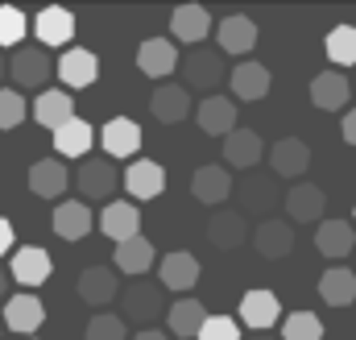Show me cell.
I'll use <instances>...</instances> for the list:
<instances>
[{
    "instance_id": "6da1fadb",
    "label": "cell",
    "mask_w": 356,
    "mask_h": 340,
    "mask_svg": "<svg viewBox=\"0 0 356 340\" xmlns=\"http://www.w3.org/2000/svg\"><path fill=\"white\" fill-rule=\"evenodd\" d=\"M178 71H182V87L191 91H211V87H220V79L228 75L224 71V54L220 50H207V46H195V50H186V59L178 63Z\"/></svg>"
},
{
    "instance_id": "7a4b0ae2",
    "label": "cell",
    "mask_w": 356,
    "mask_h": 340,
    "mask_svg": "<svg viewBox=\"0 0 356 340\" xmlns=\"http://www.w3.org/2000/svg\"><path fill=\"white\" fill-rule=\"evenodd\" d=\"M42 324H46V303H42L33 291L4 299V328H8V332H21V340H33V332H38Z\"/></svg>"
},
{
    "instance_id": "3957f363",
    "label": "cell",
    "mask_w": 356,
    "mask_h": 340,
    "mask_svg": "<svg viewBox=\"0 0 356 340\" xmlns=\"http://www.w3.org/2000/svg\"><path fill=\"white\" fill-rule=\"evenodd\" d=\"M178 46L170 38H145L141 46H137V67H141V75H149V79H158V84H166L170 75L178 71Z\"/></svg>"
},
{
    "instance_id": "277c9868",
    "label": "cell",
    "mask_w": 356,
    "mask_h": 340,
    "mask_svg": "<svg viewBox=\"0 0 356 340\" xmlns=\"http://www.w3.org/2000/svg\"><path fill=\"white\" fill-rule=\"evenodd\" d=\"M8 75L17 87H46V79L54 75V63L42 46H21V50H13Z\"/></svg>"
},
{
    "instance_id": "5b68a950",
    "label": "cell",
    "mask_w": 356,
    "mask_h": 340,
    "mask_svg": "<svg viewBox=\"0 0 356 340\" xmlns=\"http://www.w3.org/2000/svg\"><path fill=\"white\" fill-rule=\"evenodd\" d=\"M50 274H54V261H50V254H46L42 245H21V249L13 254V261H8V278L21 282L25 291L42 286Z\"/></svg>"
},
{
    "instance_id": "8992f818",
    "label": "cell",
    "mask_w": 356,
    "mask_h": 340,
    "mask_svg": "<svg viewBox=\"0 0 356 340\" xmlns=\"http://www.w3.org/2000/svg\"><path fill=\"white\" fill-rule=\"evenodd\" d=\"M54 71H58V79H63L67 91H79V87H91L99 79V59H95V50L71 46V50H63V59L54 63Z\"/></svg>"
},
{
    "instance_id": "52a82bcc",
    "label": "cell",
    "mask_w": 356,
    "mask_h": 340,
    "mask_svg": "<svg viewBox=\"0 0 356 340\" xmlns=\"http://www.w3.org/2000/svg\"><path fill=\"white\" fill-rule=\"evenodd\" d=\"M282 203H286V216H290L294 224H323L327 195H323L315 183H294V187L282 195Z\"/></svg>"
},
{
    "instance_id": "ba28073f",
    "label": "cell",
    "mask_w": 356,
    "mask_h": 340,
    "mask_svg": "<svg viewBox=\"0 0 356 340\" xmlns=\"http://www.w3.org/2000/svg\"><path fill=\"white\" fill-rule=\"evenodd\" d=\"M99 233H104L108 241H116V245L141 237V208L129 203V199H112V203L99 212Z\"/></svg>"
},
{
    "instance_id": "9c48e42d",
    "label": "cell",
    "mask_w": 356,
    "mask_h": 340,
    "mask_svg": "<svg viewBox=\"0 0 356 340\" xmlns=\"http://www.w3.org/2000/svg\"><path fill=\"white\" fill-rule=\"evenodd\" d=\"M166 299H162V282H133L120 299V311L124 320H137V324H154L162 316Z\"/></svg>"
},
{
    "instance_id": "30bf717a",
    "label": "cell",
    "mask_w": 356,
    "mask_h": 340,
    "mask_svg": "<svg viewBox=\"0 0 356 340\" xmlns=\"http://www.w3.org/2000/svg\"><path fill=\"white\" fill-rule=\"evenodd\" d=\"M120 170L112 167V158H88L79 174H75V187L83 191V199H108L116 187H120Z\"/></svg>"
},
{
    "instance_id": "8fae6325",
    "label": "cell",
    "mask_w": 356,
    "mask_h": 340,
    "mask_svg": "<svg viewBox=\"0 0 356 340\" xmlns=\"http://www.w3.org/2000/svg\"><path fill=\"white\" fill-rule=\"evenodd\" d=\"M311 167V146L302 137H282L269 146V170L277 178H302Z\"/></svg>"
},
{
    "instance_id": "7c38bea8",
    "label": "cell",
    "mask_w": 356,
    "mask_h": 340,
    "mask_svg": "<svg viewBox=\"0 0 356 340\" xmlns=\"http://www.w3.org/2000/svg\"><path fill=\"white\" fill-rule=\"evenodd\" d=\"M232 191H236V183H232L228 167H199L191 174V195H195L203 208H220Z\"/></svg>"
},
{
    "instance_id": "4fadbf2b",
    "label": "cell",
    "mask_w": 356,
    "mask_h": 340,
    "mask_svg": "<svg viewBox=\"0 0 356 340\" xmlns=\"http://www.w3.org/2000/svg\"><path fill=\"white\" fill-rule=\"evenodd\" d=\"M170 33H175V42L191 46V50L203 46V38L211 33V13L203 4H178L170 13Z\"/></svg>"
},
{
    "instance_id": "5bb4252c",
    "label": "cell",
    "mask_w": 356,
    "mask_h": 340,
    "mask_svg": "<svg viewBox=\"0 0 356 340\" xmlns=\"http://www.w3.org/2000/svg\"><path fill=\"white\" fill-rule=\"evenodd\" d=\"M120 183H124V191L133 199H158L166 191V170H162V162H154V158H137V162H129Z\"/></svg>"
},
{
    "instance_id": "9a60e30c",
    "label": "cell",
    "mask_w": 356,
    "mask_h": 340,
    "mask_svg": "<svg viewBox=\"0 0 356 340\" xmlns=\"http://www.w3.org/2000/svg\"><path fill=\"white\" fill-rule=\"evenodd\" d=\"M282 320V303H277V295L273 291H245V299H241V324L245 328H253V332H269L273 324Z\"/></svg>"
},
{
    "instance_id": "2e32d148",
    "label": "cell",
    "mask_w": 356,
    "mask_h": 340,
    "mask_svg": "<svg viewBox=\"0 0 356 340\" xmlns=\"http://www.w3.org/2000/svg\"><path fill=\"white\" fill-rule=\"evenodd\" d=\"M33 33H38L42 50H46V46H67V42L75 38V13L63 8V4H50V8H42V13L33 17Z\"/></svg>"
},
{
    "instance_id": "e0dca14e",
    "label": "cell",
    "mask_w": 356,
    "mask_h": 340,
    "mask_svg": "<svg viewBox=\"0 0 356 340\" xmlns=\"http://www.w3.org/2000/svg\"><path fill=\"white\" fill-rule=\"evenodd\" d=\"M71 116H75V95L67 87H50V91H42L33 100V121L42 129H50V133H58Z\"/></svg>"
},
{
    "instance_id": "ac0fdd59",
    "label": "cell",
    "mask_w": 356,
    "mask_h": 340,
    "mask_svg": "<svg viewBox=\"0 0 356 340\" xmlns=\"http://www.w3.org/2000/svg\"><path fill=\"white\" fill-rule=\"evenodd\" d=\"M99 141H104V158H133L141 150V125L129 116H112L104 125Z\"/></svg>"
},
{
    "instance_id": "d6986e66",
    "label": "cell",
    "mask_w": 356,
    "mask_h": 340,
    "mask_svg": "<svg viewBox=\"0 0 356 340\" xmlns=\"http://www.w3.org/2000/svg\"><path fill=\"white\" fill-rule=\"evenodd\" d=\"M50 229L58 241H83L91 233V208L83 199H63L50 216Z\"/></svg>"
},
{
    "instance_id": "ffe728a7",
    "label": "cell",
    "mask_w": 356,
    "mask_h": 340,
    "mask_svg": "<svg viewBox=\"0 0 356 340\" xmlns=\"http://www.w3.org/2000/svg\"><path fill=\"white\" fill-rule=\"evenodd\" d=\"M348 95H353V84H348L344 71H319L311 79V104L323 108V112H344Z\"/></svg>"
},
{
    "instance_id": "44dd1931",
    "label": "cell",
    "mask_w": 356,
    "mask_h": 340,
    "mask_svg": "<svg viewBox=\"0 0 356 340\" xmlns=\"http://www.w3.org/2000/svg\"><path fill=\"white\" fill-rule=\"evenodd\" d=\"M216 42H220V54H249V50L257 46V25H253V17H245V13L224 17L220 29H216Z\"/></svg>"
},
{
    "instance_id": "7402d4cb",
    "label": "cell",
    "mask_w": 356,
    "mask_h": 340,
    "mask_svg": "<svg viewBox=\"0 0 356 340\" xmlns=\"http://www.w3.org/2000/svg\"><path fill=\"white\" fill-rule=\"evenodd\" d=\"M195 121H199L203 133H211V137H228V133L236 129V104H232L228 95H207V100H199Z\"/></svg>"
},
{
    "instance_id": "603a6c76",
    "label": "cell",
    "mask_w": 356,
    "mask_h": 340,
    "mask_svg": "<svg viewBox=\"0 0 356 340\" xmlns=\"http://www.w3.org/2000/svg\"><path fill=\"white\" fill-rule=\"evenodd\" d=\"M207 241L216 245V249H241L245 241H253V233H249V224H245V212H216L211 220H207Z\"/></svg>"
},
{
    "instance_id": "cb8c5ba5",
    "label": "cell",
    "mask_w": 356,
    "mask_h": 340,
    "mask_svg": "<svg viewBox=\"0 0 356 340\" xmlns=\"http://www.w3.org/2000/svg\"><path fill=\"white\" fill-rule=\"evenodd\" d=\"M149 112L162 121V125H178L191 116V91L182 84H158L149 95Z\"/></svg>"
},
{
    "instance_id": "d4e9b609",
    "label": "cell",
    "mask_w": 356,
    "mask_h": 340,
    "mask_svg": "<svg viewBox=\"0 0 356 340\" xmlns=\"http://www.w3.org/2000/svg\"><path fill=\"white\" fill-rule=\"evenodd\" d=\"M261 154H266V141H261V133H253V129H232L228 137H224V162L236 170H253L261 162Z\"/></svg>"
},
{
    "instance_id": "484cf974",
    "label": "cell",
    "mask_w": 356,
    "mask_h": 340,
    "mask_svg": "<svg viewBox=\"0 0 356 340\" xmlns=\"http://www.w3.org/2000/svg\"><path fill=\"white\" fill-rule=\"evenodd\" d=\"M228 84H232V95H236V100L257 104V100H266L273 75H269V67H261V63H241V67H232Z\"/></svg>"
},
{
    "instance_id": "4316f807",
    "label": "cell",
    "mask_w": 356,
    "mask_h": 340,
    "mask_svg": "<svg viewBox=\"0 0 356 340\" xmlns=\"http://www.w3.org/2000/svg\"><path fill=\"white\" fill-rule=\"evenodd\" d=\"M253 249L261 257H269V261L286 257L294 249V224L290 220H261L257 233H253Z\"/></svg>"
},
{
    "instance_id": "83f0119b",
    "label": "cell",
    "mask_w": 356,
    "mask_h": 340,
    "mask_svg": "<svg viewBox=\"0 0 356 340\" xmlns=\"http://www.w3.org/2000/svg\"><path fill=\"white\" fill-rule=\"evenodd\" d=\"M67 183H71V174L63 167V158H38L29 167V191L42 199H58L67 191Z\"/></svg>"
},
{
    "instance_id": "f1b7e54d",
    "label": "cell",
    "mask_w": 356,
    "mask_h": 340,
    "mask_svg": "<svg viewBox=\"0 0 356 340\" xmlns=\"http://www.w3.org/2000/svg\"><path fill=\"white\" fill-rule=\"evenodd\" d=\"M158 270H162V286H166V291H191V286L199 282V274H203L199 257L186 254V249H175V254H166Z\"/></svg>"
},
{
    "instance_id": "f546056e",
    "label": "cell",
    "mask_w": 356,
    "mask_h": 340,
    "mask_svg": "<svg viewBox=\"0 0 356 340\" xmlns=\"http://www.w3.org/2000/svg\"><path fill=\"white\" fill-rule=\"evenodd\" d=\"M315 249L323 257H348L356 249V224L353 220H323L315 229Z\"/></svg>"
},
{
    "instance_id": "4dcf8cb0",
    "label": "cell",
    "mask_w": 356,
    "mask_h": 340,
    "mask_svg": "<svg viewBox=\"0 0 356 340\" xmlns=\"http://www.w3.org/2000/svg\"><path fill=\"white\" fill-rule=\"evenodd\" d=\"M75 291H79V299L91 303V307H108V303L116 299V274H112L108 265H88V270L79 274Z\"/></svg>"
},
{
    "instance_id": "1f68e13d",
    "label": "cell",
    "mask_w": 356,
    "mask_h": 340,
    "mask_svg": "<svg viewBox=\"0 0 356 340\" xmlns=\"http://www.w3.org/2000/svg\"><path fill=\"white\" fill-rule=\"evenodd\" d=\"M203 324H207V307L199 299H178L175 307L166 311V328L178 340H195L203 332Z\"/></svg>"
},
{
    "instance_id": "d6a6232c",
    "label": "cell",
    "mask_w": 356,
    "mask_h": 340,
    "mask_svg": "<svg viewBox=\"0 0 356 340\" xmlns=\"http://www.w3.org/2000/svg\"><path fill=\"white\" fill-rule=\"evenodd\" d=\"M319 299H323L327 307H348V303H356V270H348V265L323 270V278H319Z\"/></svg>"
},
{
    "instance_id": "836d02e7",
    "label": "cell",
    "mask_w": 356,
    "mask_h": 340,
    "mask_svg": "<svg viewBox=\"0 0 356 340\" xmlns=\"http://www.w3.org/2000/svg\"><path fill=\"white\" fill-rule=\"evenodd\" d=\"M91 141H95V129H91L83 116H71V121L54 133V150H58V158H88Z\"/></svg>"
},
{
    "instance_id": "e575fe53",
    "label": "cell",
    "mask_w": 356,
    "mask_h": 340,
    "mask_svg": "<svg viewBox=\"0 0 356 340\" xmlns=\"http://www.w3.org/2000/svg\"><path fill=\"white\" fill-rule=\"evenodd\" d=\"M112 265H116L120 274H133V278H141V274L154 265V241H145V237L120 241V245L112 249Z\"/></svg>"
},
{
    "instance_id": "d590c367",
    "label": "cell",
    "mask_w": 356,
    "mask_h": 340,
    "mask_svg": "<svg viewBox=\"0 0 356 340\" xmlns=\"http://www.w3.org/2000/svg\"><path fill=\"white\" fill-rule=\"evenodd\" d=\"M241 203L245 212H266L277 203V183L266 178V174H245L241 178Z\"/></svg>"
},
{
    "instance_id": "8d00e7d4",
    "label": "cell",
    "mask_w": 356,
    "mask_h": 340,
    "mask_svg": "<svg viewBox=\"0 0 356 340\" xmlns=\"http://www.w3.org/2000/svg\"><path fill=\"white\" fill-rule=\"evenodd\" d=\"M323 50H327V59L336 67H356V25H336L327 33Z\"/></svg>"
},
{
    "instance_id": "74e56055",
    "label": "cell",
    "mask_w": 356,
    "mask_h": 340,
    "mask_svg": "<svg viewBox=\"0 0 356 340\" xmlns=\"http://www.w3.org/2000/svg\"><path fill=\"white\" fill-rule=\"evenodd\" d=\"M282 340H323V324L315 311H290L282 320Z\"/></svg>"
},
{
    "instance_id": "f35d334b",
    "label": "cell",
    "mask_w": 356,
    "mask_h": 340,
    "mask_svg": "<svg viewBox=\"0 0 356 340\" xmlns=\"http://www.w3.org/2000/svg\"><path fill=\"white\" fill-rule=\"evenodd\" d=\"M83 337L88 340H129V332H124V316L95 311V316L88 320V328H83Z\"/></svg>"
},
{
    "instance_id": "ab89813d",
    "label": "cell",
    "mask_w": 356,
    "mask_h": 340,
    "mask_svg": "<svg viewBox=\"0 0 356 340\" xmlns=\"http://www.w3.org/2000/svg\"><path fill=\"white\" fill-rule=\"evenodd\" d=\"M25 29H29L25 13H21V8H13V4H0V46H13V50H21V38H25Z\"/></svg>"
},
{
    "instance_id": "60d3db41",
    "label": "cell",
    "mask_w": 356,
    "mask_h": 340,
    "mask_svg": "<svg viewBox=\"0 0 356 340\" xmlns=\"http://www.w3.org/2000/svg\"><path fill=\"white\" fill-rule=\"evenodd\" d=\"M25 95L17 87H0V129H17L25 121Z\"/></svg>"
},
{
    "instance_id": "b9f144b4",
    "label": "cell",
    "mask_w": 356,
    "mask_h": 340,
    "mask_svg": "<svg viewBox=\"0 0 356 340\" xmlns=\"http://www.w3.org/2000/svg\"><path fill=\"white\" fill-rule=\"evenodd\" d=\"M199 340H241V324L232 316H207Z\"/></svg>"
},
{
    "instance_id": "7bdbcfd3",
    "label": "cell",
    "mask_w": 356,
    "mask_h": 340,
    "mask_svg": "<svg viewBox=\"0 0 356 340\" xmlns=\"http://www.w3.org/2000/svg\"><path fill=\"white\" fill-rule=\"evenodd\" d=\"M340 133H344V141H348V146H356V108H348V112H344Z\"/></svg>"
},
{
    "instance_id": "ee69618b",
    "label": "cell",
    "mask_w": 356,
    "mask_h": 340,
    "mask_svg": "<svg viewBox=\"0 0 356 340\" xmlns=\"http://www.w3.org/2000/svg\"><path fill=\"white\" fill-rule=\"evenodd\" d=\"M13 241H17V233H13V224L0 216V254H8V249H13Z\"/></svg>"
},
{
    "instance_id": "f6af8a7d",
    "label": "cell",
    "mask_w": 356,
    "mask_h": 340,
    "mask_svg": "<svg viewBox=\"0 0 356 340\" xmlns=\"http://www.w3.org/2000/svg\"><path fill=\"white\" fill-rule=\"evenodd\" d=\"M133 340H170V332H158V328H145V332H137Z\"/></svg>"
},
{
    "instance_id": "bcb514c9",
    "label": "cell",
    "mask_w": 356,
    "mask_h": 340,
    "mask_svg": "<svg viewBox=\"0 0 356 340\" xmlns=\"http://www.w3.org/2000/svg\"><path fill=\"white\" fill-rule=\"evenodd\" d=\"M0 299H8V270L0 265Z\"/></svg>"
},
{
    "instance_id": "7dc6e473",
    "label": "cell",
    "mask_w": 356,
    "mask_h": 340,
    "mask_svg": "<svg viewBox=\"0 0 356 340\" xmlns=\"http://www.w3.org/2000/svg\"><path fill=\"white\" fill-rule=\"evenodd\" d=\"M257 340H269V337H257Z\"/></svg>"
},
{
    "instance_id": "c3c4849f",
    "label": "cell",
    "mask_w": 356,
    "mask_h": 340,
    "mask_svg": "<svg viewBox=\"0 0 356 340\" xmlns=\"http://www.w3.org/2000/svg\"><path fill=\"white\" fill-rule=\"evenodd\" d=\"M0 71H4V63H0Z\"/></svg>"
}]
</instances>
